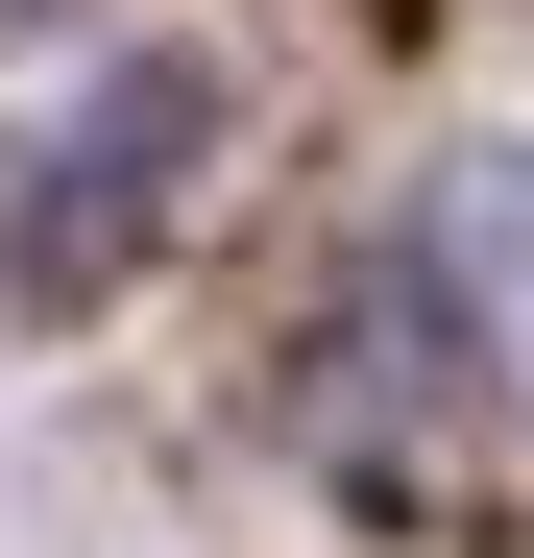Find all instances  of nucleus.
Here are the masks:
<instances>
[{"mask_svg": "<svg viewBox=\"0 0 534 558\" xmlns=\"http://www.w3.org/2000/svg\"><path fill=\"white\" fill-rule=\"evenodd\" d=\"M219 170V73L195 49H122L98 98H49L0 146V316H98L122 267L170 243V195Z\"/></svg>", "mask_w": 534, "mask_h": 558, "instance_id": "obj_1", "label": "nucleus"}]
</instances>
